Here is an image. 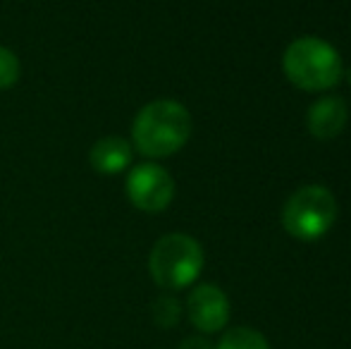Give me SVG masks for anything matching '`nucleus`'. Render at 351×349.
<instances>
[{"instance_id":"nucleus-1","label":"nucleus","mask_w":351,"mask_h":349,"mask_svg":"<svg viewBox=\"0 0 351 349\" xmlns=\"http://www.w3.org/2000/svg\"><path fill=\"white\" fill-rule=\"evenodd\" d=\"M191 136V115L177 101H153L143 106L132 125V139L146 158H167Z\"/></svg>"},{"instance_id":"nucleus-2","label":"nucleus","mask_w":351,"mask_h":349,"mask_svg":"<svg viewBox=\"0 0 351 349\" xmlns=\"http://www.w3.org/2000/svg\"><path fill=\"white\" fill-rule=\"evenodd\" d=\"M287 80L304 91H328L337 86L344 75L342 58L328 41L301 36L291 41L282 58Z\"/></svg>"},{"instance_id":"nucleus-3","label":"nucleus","mask_w":351,"mask_h":349,"mask_svg":"<svg viewBox=\"0 0 351 349\" xmlns=\"http://www.w3.org/2000/svg\"><path fill=\"white\" fill-rule=\"evenodd\" d=\"M148 270L160 287L184 289L191 282H196L204 270V249L189 234H165L153 244L151 256H148Z\"/></svg>"},{"instance_id":"nucleus-4","label":"nucleus","mask_w":351,"mask_h":349,"mask_svg":"<svg viewBox=\"0 0 351 349\" xmlns=\"http://www.w3.org/2000/svg\"><path fill=\"white\" fill-rule=\"evenodd\" d=\"M337 220V199L323 184L301 186L289 196L282 210V225L291 237L315 242L325 237Z\"/></svg>"},{"instance_id":"nucleus-5","label":"nucleus","mask_w":351,"mask_h":349,"mask_svg":"<svg viewBox=\"0 0 351 349\" xmlns=\"http://www.w3.org/2000/svg\"><path fill=\"white\" fill-rule=\"evenodd\" d=\"M127 196L143 213H162L175 199V180L156 163H141L127 175Z\"/></svg>"},{"instance_id":"nucleus-6","label":"nucleus","mask_w":351,"mask_h":349,"mask_svg":"<svg viewBox=\"0 0 351 349\" xmlns=\"http://www.w3.org/2000/svg\"><path fill=\"white\" fill-rule=\"evenodd\" d=\"M186 313L199 333H217L230 321V299L215 285H199L186 299Z\"/></svg>"},{"instance_id":"nucleus-7","label":"nucleus","mask_w":351,"mask_h":349,"mask_svg":"<svg viewBox=\"0 0 351 349\" xmlns=\"http://www.w3.org/2000/svg\"><path fill=\"white\" fill-rule=\"evenodd\" d=\"M347 117L349 108L342 98H318L308 110V132L315 139H335L344 130V125H347Z\"/></svg>"},{"instance_id":"nucleus-8","label":"nucleus","mask_w":351,"mask_h":349,"mask_svg":"<svg viewBox=\"0 0 351 349\" xmlns=\"http://www.w3.org/2000/svg\"><path fill=\"white\" fill-rule=\"evenodd\" d=\"M134 158V149L127 139L122 136H103L91 146V168L101 175H117L127 170Z\"/></svg>"},{"instance_id":"nucleus-9","label":"nucleus","mask_w":351,"mask_h":349,"mask_svg":"<svg viewBox=\"0 0 351 349\" xmlns=\"http://www.w3.org/2000/svg\"><path fill=\"white\" fill-rule=\"evenodd\" d=\"M215 349H270V345L258 330L239 326V328H230L227 333H222Z\"/></svg>"},{"instance_id":"nucleus-10","label":"nucleus","mask_w":351,"mask_h":349,"mask_svg":"<svg viewBox=\"0 0 351 349\" xmlns=\"http://www.w3.org/2000/svg\"><path fill=\"white\" fill-rule=\"evenodd\" d=\"M180 316H182V306H180V302H177L175 297L156 299V304H153V321H156L160 328L177 326Z\"/></svg>"},{"instance_id":"nucleus-11","label":"nucleus","mask_w":351,"mask_h":349,"mask_svg":"<svg viewBox=\"0 0 351 349\" xmlns=\"http://www.w3.org/2000/svg\"><path fill=\"white\" fill-rule=\"evenodd\" d=\"M19 75H22V65H19L17 56L10 48L0 46V91L12 88L19 82Z\"/></svg>"},{"instance_id":"nucleus-12","label":"nucleus","mask_w":351,"mask_h":349,"mask_svg":"<svg viewBox=\"0 0 351 349\" xmlns=\"http://www.w3.org/2000/svg\"><path fill=\"white\" fill-rule=\"evenodd\" d=\"M180 349H215V347L210 345L208 337H204V335H191V337H186V340H182Z\"/></svg>"}]
</instances>
